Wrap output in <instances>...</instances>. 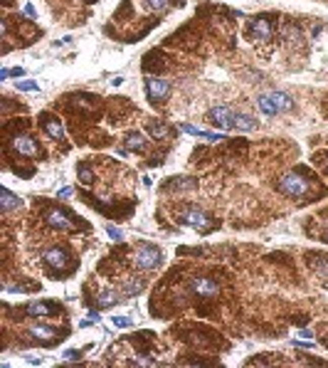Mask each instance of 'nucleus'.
Instances as JSON below:
<instances>
[{
	"label": "nucleus",
	"instance_id": "obj_1",
	"mask_svg": "<svg viewBox=\"0 0 328 368\" xmlns=\"http://www.w3.org/2000/svg\"><path fill=\"white\" fill-rule=\"evenodd\" d=\"M208 121L213 124L215 129L220 131H252L257 126V119L250 114H242V112H234L232 106H213L208 112Z\"/></svg>",
	"mask_w": 328,
	"mask_h": 368
},
{
	"label": "nucleus",
	"instance_id": "obj_2",
	"mask_svg": "<svg viewBox=\"0 0 328 368\" xmlns=\"http://www.w3.org/2000/svg\"><path fill=\"white\" fill-rule=\"evenodd\" d=\"M178 220L180 223H185V225H190V228H195L197 233L208 235L215 230V217L213 215H208L205 210H200V208H195V205H183L180 210H178Z\"/></svg>",
	"mask_w": 328,
	"mask_h": 368
},
{
	"label": "nucleus",
	"instance_id": "obj_3",
	"mask_svg": "<svg viewBox=\"0 0 328 368\" xmlns=\"http://www.w3.org/2000/svg\"><path fill=\"white\" fill-rule=\"evenodd\" d=\"M257 104L264 114L269 117H276V114H284V112H291L294 109V99L284 92H267V94H259L257 97Z\"/></svg>",
	"mask_w": 328,
	"mask_h": 368
},
{
	"label": "nucleus",
	"instance_id": "obj_4",
	"mask_svg": "<svg viewBox=\"0 0 328 368\" xmlns=\"http://www.w3.org/2000/svg\"><path fill=\"white\" fill-rule=\"evenodd\" d=\"M276 191L289 195V198H304L311 191V186H309V180L301 178L299 173H286L276 180Z\"/></svg>",
	"mask_w": 328,
	"mask_h": 368
},
{
	"label": "nucleus",
	"instance_id": "obj_5",
	"mask_svg": "<svg viewBox=\"0 0 328 368\" xmlns=\"http://www.w3.org/2000/svg\"><path fill=\"white\" fill-rule=\"evenodd\" d=\"M134 265L138 270H155V267L163 265V252L158 250V247H153V245H148V242H141L136 247Z\"/></svg>",
	"mask_w": 328,
	"mask_h": 368
},
{
	"label": "nucleus",
	"instance_id": "obj_6",
	"mask_svg": "<svg viewBox=\"0 0 328 368\" xmlns=\"http://www.w3.org/2000/svg\"><path fill=\"white\" fill-rule=\"evenodd\" d=\"M188 287H190V291H193L195 297H202V299H213L215 294L220 291L217 282L210 279V277H190Z\"/></svg>",
	"mask_w": 328,
	"mask_h": 368
},
{
	"label": "nucleus",
	"instance_id": "obj_7",
	"mask_svg": "<svg viewBox=\"0 0 328 368\" xmlns=\"http://www.w3.org/2000/svg\"><path fill=\"white\" fill-rule=\"evenodd\" d=\"M45 220H47V225H50V228H55V230H59V233H74V230H77V225L69 220V215L62 213V210H57V208L47 210Z\"/></svg>",
	"mask_w": 328,
	"mask_h": 368
},
{
	"label": "nucleus",
	"instance_id": "obj_8",
	"mask_svg": "<svg viewBox=\"0 0 328 368\" xmlns=\"http://www.w3.org/2000/svg\"><path fill=\"white\" fill-rule=\"evenodd\" d=\"M146 94H148V99H153V101H163V99H168V94H171V84H168V79L148 77L146 79Z\"/></svg>",
	"mask_w": 328,
	"mask_h": 368
},
{
	"label": "nucleus",
	"instance_id": "obj_9",
	"mask_svg": "<svg viewBox=\"0 0 328 368\" xmlns=\"http://www.w3.org/2000/svg\"><path fill=\"white\" fill-rule=\"evenodd\" d=\"M42 257H45V265L52 267V270H57V272L69 270V254H67V250H62V247H50Z\"/></svg>",
	"mask_w": 328,
	"mask_h": 368
},
{
	"label": "nucleus",
	"instance_id": "obj_10",
	"mask_svg": "<svg viewBox=\"0 0 328 368\" xmlns=\"http://www.w3.org/2000/svg\"><path fill=\"white\" fill-rule=\"evenodd\" d=\"M13 149H15L18 154L32 156V158H37V156L42 154L39 146H37V141H35L30 134H15L13 136Z\"/></svg>",
	"mask_w": 328,
	"mask_h": 368
},
{
	"label": "nucleus",
	"instance_id": "obj_11",
	"mask_svg": "<svg viewBox=\"0 0 328 368\" xmlns=\"http://www.w3.org/2000/svg\"><path fill=\"white\" fill-rule=\"evenodd\" d=\"M250 32L254 40H262V42H267V40H271V32H274V25H271L269 18H254L250 22Z\"/></svg>",
	"mask_w": 328,
	"mask_h": 368
},
{
	"label": "nucleus",
	"instance_id": "obj_12",
	"mask_svg": "<svg viewBox=\"0 0 328 368\" xmlns=\"http://www.w3.org/2000/svg\"><path fill=\"white\" fill-rule=\"evenodd\" d=\"M25 311H27V316H35V319H39V316H52V314L59 311V304H52V302H30L25 307Z\"/></svg>",
	"mask_w": 328,
	"mask_h": 368
},
{
	"label": "nucleus",
	"instance_id": "obj_13",
	"mask_svg": "<svg viewBox=\"0 0 328 368\" xmlns=\"http://www.w3.org/2000/svg\"><path fill=\"white\" fill-rule=\"evenodd\" d=\"M42 129L52 136L55 141H62V138H64V126H62V121H59L57 117H52V114H45V117H42Z\"/></svg>",
	"mask_w": 328,
	"mask_h": 368
},
{
	"label": "nucleus",
	"instance_id": "obj_14",
	"mask_svg": "<svg viewBox=\"0 0 328 368\" xmlns=\"http://www.w3.org/2000/svg\"><path fill=\"white\" fill-rule=\"evenodd\" d=\"M124 149H126V151H136V154L146 151V138H143V134H138V131L129 134L124 138Z\"/></svg>",
	"mask_w": 328,
	"mask_h": 368
},
{
	"label": "nucleus",
	"instance_id": "obj_15",
	"mask_svg": "<svg viewBox=\"0 0 328 368\" xmlns=\"http://www.w3.org/2000/svg\"><path fill=\"white\" fill-rule=\"evenodd\" d=\"M180 129H183L185 134L197 136V138H208V141H220V138H225L222 134H210V131H202V129H197V126H193V124H183Z\"/></svg>",
	"mask_w": 328,
	"mask_h": 368
},
{
	"label": "nucleus",
	"instance_id": "obj_16",
	"mask_svg": "<svg viewBox=\"0 0 328 368\" xmlns=\"http://www.w3.org/2000/svg\"><path fill=\"white\" fill-rule=\"evenodd\" d=\"M146 129H148V134L153 138H171V126L163 124V121H148Z\"/></svg>",
	"mask_w": 328,
	"mask_h": 368
},
{
	"label": "nucleus",
	"instance_id": "obj_17",
	"mask_svg": "<svg viewBox=\"0 0 328 368\" xmlns=\"http://www.w3.org/2000/svg\"><path fill=\"white\" fill-rule=\"evenodd\" d=\"M3 213H10V210H15V208H20L22 205V200H20L15 193H10L8 188H3Z\"/></svg>",
	"mask_w": 328,
	"mask_h": 368
},
{
	"label": "nucleus",
	"instance_id": "obj_18",
	"mask_svg": "<svg viewBox=\"0 0 328 368\" xmlns=\"http://www.w3.org/2000/svg\"><path fill=\"white\" fill-rule=\"evenodd\" d=\"M77 175H79V180H81L84 186H92V183H94V168H92L89 163H79Z\"/></svg>",
	"mask_w": 328,
	"mask_h": 368
},
{
	"label": "nucleus",
	"instance_id": "obj_19",
	"mask_svg": "<svg viewBox=\"0 0 328 368\" xmlns=\"http://www.w3.org/2000/svg\"><path fill=\"white\" fill-rule=\"evenodd\" d=\"M30 334L35 336V339H55L57 336V329L55 326H45V324H37V326H32Z\"/></svg>",
	"mask_w": 328,
	"mask_h": 368
},
{
	"label": "nucleus",
	"instance_id": "obj_20",
	"mask_svg": "<svg viewBox=\"0 0 328 368\" xmlns=\"http://www.w3.org/2000/svg\"><path fill=\"white\" fill-rule=\"evenodd\" d=\"M116 302H118V294H116V291H104V294L97 297L99 309H109V307H114Z\"/></svg>",
	"mask_w": 328,
	"mask_h": 368
},
{
	"label": "nucleus",
	"instance_id": "obj_21",
	"mask_svg": "<svg viewBox=\"0 0 328 368\" xmlns=\"http://www.w3.org/2000/svg\"><path fill=\"white\" fill-rule=\"evenodd\" d=\"M195 188V180H171L163 186V191H190Z\"/></svg>",
	"mask_w": 328,
	"mask_h": 368
},
{
	"label": "nucleus",
	"instance_id": "obj_22",
	"mask_svg": "<svg viewBox=\"0 0 328 368\" xmlns=\"http://www.w3.org/2000/svg\"><path fill=\"white\" fill-rule=\"evenodd\" d=\"M141 289H143V282H141L138 277H136V279H131V282H129V284L124 287V291H126V297H134L136 291H141Z\"/></svg>",
	"mask_w": 328,
	"mask_h": 368
},
{
	"label": "nucleus",
	"instance_id": "obj_23",
	"mask_svg": "<svg viewBox=\"0 0 328 368\" xmlns=\"http://www.w3.org/2000/svg\"><path fill=\"white\" fill-rule=\"evenodd\" d=\"M106 235H109L114 242H121V240H124V233H121L116 225H106Z\"/></svg>",
	"mask_w": 328,
	"mask_h": 368
},
{
	"label": "nucleus",
	"instance_id": "obj_24",
	"mask_svg": "<svg viewBox=\"0 0 328 368\" xmlns=\"http://www.w3.org/2000/svg\"><path fill=\"white\" fill-rule=\"evenodd\" d=\"M97 321H99V311H92V314H89V319L79 321V326H81V329H87V326H92V324H97Z\"/></svg>",
	"mask_w": 328,
	"mask_h": 368
},
{
	"label": "nucleus",
	"instance_id": "obj_25",
	"mask_svg": "<svg viewBox=\"0 0 328 368\" xmlns=\"http://www.w3.org/2000/svg\"><path fill=\"white\" fill-rule=\"evenodd\" d=\"M62 356H64V361H79V358H81V351L69 349V351H64Z\"/></svg>",
	"mask_w": 328,
	"mask_h": 368
},
{
	"label": "nucleus",
	"instance_id": "obj_26",
	"mask_svg": "<svg viewBox=\"0 0 328 368\" xmlns=\"http://www.w3.org/2000/svg\"><path fill=\"white\" fill-rule=\"evenodd\" d=\"M148 5H151V8H155V10H168L171 0H148Z\"/></svg>",
	"mask_w": 328,
	"mask_h": 368
},
{
	"label": "nucleus",
	"instance_id": "obj_27",
	"mask_svg": "<svg viewBox=\"0 0 328 368\" xmlns=\"http://www.w3.org/2000/svg\"><path fill=\"white\" fill-rule=\"evenodd\" d=\"M18 89H22V92H37L39 87L35 82H18Z\"/></svg>",
	"mask_w": 328,
	"mask_h": 368
},
{
	"label": "nucleus",
	"instance_id": "obj_28",
	"mask_svg": "<svg viewBox=\"0 0 328 368\" xmlns=\"http://www.w3.org/2000/svg\"><path fill=\"white\" fill-rule=\"evenodd\" d=\"M114 326L126 329V326H131V319H129V316H114Z\"/></svg>",
	"mask_w": 328,
	"mask_h": 368
},
{
	"label": "nucleus",
	"instance_id": "obj_29",
	"mask_svg": "<svg viewBox=\"0 0 328 368\" xmlns=\"http://www.w3.org/2000/svg\"><path fill=\"white\" fill-rule=\"evenodd\" d=\"M10 77H25V67H13L10 69Z\"/></svg>",
	"mask_w": 328,
	"mask_h": 368
},
{
	"label": "nucleus",
	"instance_id": "obj_30",
	"mask_svg": "<svg viewBox=\"0 0 328 368\" xmlns=\"http://www.w3.org/2000/svg\"><path fill=\"white\" fill-rule=\"evenodd\" d=\"M69 195H72V188H69V186H64V188L57 193V198H69Z\"/></svg>",
	"mask_w": 328,
	"mask_h": 368
},
{
	"label": "nucleus",
	"instance_id": "obj_31",
	"mask_svg": "<svg viewBox=\"0 0 328 368\" xmlns=\"http://www.w3.org/2000/svg\"><path fill=\"white\" fill-rule=\"evenodd\" d=\"M299 336H301V339H313V334H311V331H299Z\"/></svg>",
	"mask_w": 328,
	"mask_h": 368
},
{
	"label": "nucleus",
	"instance_id": "obj_32",
	"mask_svg": "<svg viewBox=\"0 0 328 368\" xmlns=\"http://www.w3.org/2000/svg\"><path fill=\"white\" fill-rule=\"evenodd\" d=\"M25 13H27L30 18H35V8H32V5H25Z\"/></svg>",
	"mask_w": 328,
	"mask_h": 368
},
{
	"label": "nucleus",
	"instance_id": "obj_33",
	"mask_svg": "<svg viewBox=\"0 0 328 368\" xmlns=\"http://www.w3.org/2000/svg\"><path fill=\"white\" fill-rule=\"evenodd\" d=\"M10 77V69H0V79H8Z\"/></svg>",
	"mask_w": 328,
	"mask_h": 368
},
{
	"label": "nucleus",
	"instance_id": "obj_34",
	"mask_svg": "<svg viewBox=\"0 0 328 368\" xmlns=\"http://www.w3.org/2000/svg\"><path fill=\"white\" fill-rule=\"evenodd\" d=\"M326 240H328V228H326Z\"/></svg>",
	"mask_w": 328,
	"mask_h": 368
}]
</instances>
